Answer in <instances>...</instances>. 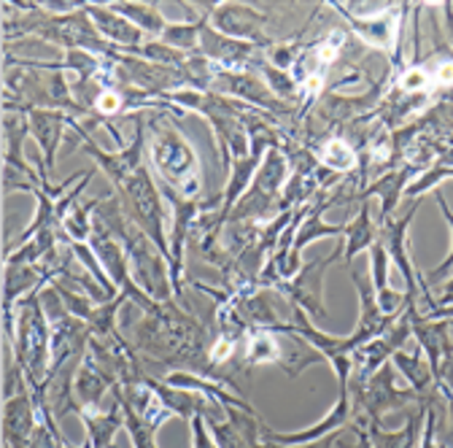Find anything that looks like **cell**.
Instances as JSON below:
<instances>
[{
	"label": "cell",
	"mask_w": 453,
	"mask_h": 448,
	"mask_svg": "<svg viewBox=\"0 0 453 448\" xmlns=\"http://www.w3.org/2000/svg\"><path fill=\"white\" fill-rule=\"evenodd\" d=\"M92 25L97 27V33L111 43V46H117L119 51H130V49H138L146 43V33L141 27H135L130 19H125L122 14L117 12H111L105 4H84Z\"/></svg>",
	"instance_id": "cell-11"
},
{
	"label": "cell",
	"mask_w": 453,
	"mask_h": 448,
	"mask_svg": "<svg viewBox=\"0 0 453 448\" xmlns=\"http://www.w3.org/2000/svg\"><path fill=\"white\" fill-rule=\"evenodd\" d=\"M22 108L30 122V135L38 141V146L43 151L46 171H51L57 162V149H60V141H63V130L71 127L73 117L65 114V111H57V108H35V105H22Z\"/></svg>",
	"instance_id": "cell-10"
},
{
	"label": "cell",
	"mask_w": 453,
	"mask_h": 448,
	"mask_svg": "<svg viewBox=\"0 0 453 448\" xmlns=\"http://www.w3.org/2000/svg\"><path fill=\"white\" fill-rule=\"evenodd\" d=\"M416 174H418V167H413V165L405 162V165H400V167H394V171L378 176L375 182H370L357 197H359V200L380 197V224H383L386 219L394 216V208L400 205V200L405 197V189L411 187V182L416 179Z\"/></svg>",
	"instance_id": "cell-14"
},
{
	"label": "cell",
	"mask_w": 453,
	"mask_h": 448,
	"mask_svg": "<svg viewBox=\"0 0 453 448\" xmlns=\"http://www.w3.org/2000/svg\"><path fill=\"white\" fill-rule=\"evenodd\" d=\"M81 424L87 427V445L89 448H111L117 432L125 427V411L119 400L113 398V406L108 411H79Z\"/></svg>",
	"instance_id": "cell-16"
},
{
	"label": "cell",
	"mask_w": 453,
	"mask_h": 448,
	"mask_svg": "<svg viewBox=\"0 0 453 448\" xmlns=\"http://www.w3.org/2000/svg\"><path fill=\"white\" fill-rule=\"evenodd\" d=\"M343 257V243H337V249L329 257H319L313 262H305L297 275L292 278H278L273 290L289 300V305L303 308L313 319H326L324 308V273L329 265H334Z\"/></svg>",
	"instance_id": "cell-4"
},
{
	"label": "cell",
	"mask_w": 453,
	"mask_h": 448,
	"mask_svg": "<svg viewBox=\"0 0 453 448\" xmlns=\"http://www.w3.org/2000/svg\"><path fill=\"white\" fill-rule=\"evenodd\" d=\"M346 432V429H343ZM343 432H334V435H326L321 440H313V443H303V445H280V443H270V440H262V448H334L340 435Z\"/></svg>",
	"instance_id": "cell-26"
},
{
	"label": "cell",
	"mask_w": 453,
	"mask_h": 448,
	"mask_svg": "<svg viewBox=\"0 0 453 448\" xmlns=\"http://www.w3.org/2000/svg\"><path fill=\"white\" fill-rule=\"evenodd\" d=\"M426 403L424 398L416 408H408L405 413V427L400 429H383V424H370L365 432L370 437L372 448H421V435L426 424Z\"/></svg>",
	"instance_id": "cell-13"
},
{
	"label": "cell",
	"mask_w": 453,
	"mask_h": 448,
	"mask_svg": "<svg viewBox=\"0 0 453 448\" xmlns=\"http://www.w3.org/2000/svg\"><path fill=\"white\" fill-rule=\"evenodd\" d=\"M117 197L122 200L127 219L135 228H141L151 238V243L170 259V246L165 233V197L146 165H141L122 187H117Z\"/></svg>",
	"instance_id": "cell-3"
},
{
	"label": "cell",
	"mask_w": 453,
	"mask_h": 448,
	"mask_svg": "<svg viewBox=\"0 0 453 448\" xmlns=\"http://www.w3.org/2000/svg\"><path fill=\"white\" fill-rule=\"evenodd\" d=\"M437 440H440L442 448H453V398L448 400V411H445V419H442V424H440Z\"/></svg>",
	"instance_id": "cell-27"
},
{
	"label": "cell",
	"mask_w": 453,
	"mask_h": 448,
	"mask_svg": "<svg viewBox=\"0 0 453 448\" xmlns=\"http://www.w3.org/2000/svg\"><path fill=\"white\" fill-rule=\"evenodd\" d=\"M71 130H76V135H79V149L84 151V154H89L95 162H97V167H103V174L108 176V182L113 184V189L117 187H122L138 167L143 165V149H146V117H138V125H135V138H133V143H127L125 149H117V151H105V149H100L89 135H87V130L81 127V125H76V120L71 122Z\"/></svg>",
	"instance_id": "cell-5"
},
{
	"label": "cell",
	"mask_w": 453,
	"mask_h": 448,
	"mask_svg": "<svg viewBox=\"0 0 453 448\" xmlns=\"http://www.w3.org/2000/svg\"><path fill=\"white\" fill-rule=\"evenodd\" d=\"M38 424V411L33 395L25 389L4 406V445L6 448H30L33 432Z\"/></svg>",
	"instance_id": "cell-12"
},
{
	"label": "cell",
	"mask_w": 453,
	"mask_h": 448,
	"mask_svg": "<svg viewBox=\"0 0 453 448\" xmlns=\"http://www.w3.org/2000/svg\"><path fill=\"white\" fill-rule=\"evenodd\" d=\"M270 17L259 12L251 4H213L211 9V25L238 41H249L257 46H273L275 41L265 33V25Z\"/></svg>",
	"instance_id": "cell-7"
},
{
	"label": "cell",
	"mask_w": 453,
	"mask_h": 448,
	"mask_svg": "<svg viewBox=\"0 0 453 448\" xmlns=\"http://www.w3.org/2000/svg\"><path fill=\"white\" fill-rule=\"evenodd\" d=\"M111 395L119 400V406H122V411H125V427H127V432H130L133 448H157V440H154V432H157V429H151V427L135 413V408L122 398V391H119L117 383H113Z\"/></svg>",
	"instance_id": "cell-23"
},
{
	"label": "cell",
	"mask_w": 453,
	"mask_h": 448,
	"mask_svg": "<svg viewBox=\"0 0 453 448\" xmlns=\"http://www.w3.org/2000/svg\"><path fill=\"white\" fill-rule=\"evenodd\" d=\"M221 411L226 419H219V411L205 419L216 448H262L265 424L257 419V413L238 406H224Z\"/></svg>",
	"instance_id": "cell-8"
},
{
	"label": "cell",
	"mask_w": 453,
	"mask_h": 448,
	"mask_svg": "<svg viewBox=\"0 0 453 448\" xmlns=\"http://www.w3.org/2000/svg\"><path fill=\"white\" fill-rule=\"evenodd\" d=\"M421 203H424V197L413 200V205L403 216H391L378 228V241L386 246L391 265L400 270V275L405 278V300H408V305L416 303V297H421L418 273H416L413 259L408 254V228H411V221L416 219V211L421 208Z\"/></svg>",
	"instance_id": "cell-6"
},
{
	"label": "cell",
	"mask_w": 453,
	"mask_h": 448,
	"mask_svg": "<svg viewBox=\"0 0 453 448\" xmlns=\"http://www.w3.org/2000/svg\"><path fill=\"white\" fill-rule=\"evenodd\" d=\"M349 275H351V282L359 292V319H357V329L349 335L351 344L359 349L375 338H380V335L400 319V313H383L380 305H378V295H375V287H372V278L357 273L354 267H349Z\"/></svg>",
	"instance_id": "cell-9"
},
{
	"label": "cell",
	"mask_w": 453,
	"mask_h": 448,
	"mask_svg": "<svg viewBox=\"0 0 453 448\" xmlns=\"http://www.w3.org/2000/svg\"><path fill=\"white\" fill-rule=\"evenodd\" d=\"M117 378H113L89 351L84 357V362L79 365L76 370V378H73V389H76V400L84 411H100L103 406V398L105 391L113 389Z\"/></svg>",
	"instance_id": "cell-15"
},
{
	"label": "cell",
	"mask_w": 453,
	"mask_h": 448,
	"mask_svg": "<svg viewBox=\"0 0 453 448\" xmlns=\"http://www.w3.org/2000/svg\"><path fill=\"white\" fill-rule=\"evenodd\" d=\"M205 17H208V14H205ZM205 17H200V19H187V22H173V25L167 22V27H165V33L159 35V41L167 43V46H173V49H179V51H184V54H195L197 46H200V30H203Z\"/></svg>",
	"instance_id": "cell-22"
},
{
	"label": "cell",
	"mask_w": 453,
	"mask_h": 448,
	"mask_svg": "<svg viewBox=\"0 0 453 448\" xmlns=\"http://www.w3.org/2000/svg\"><path fill=\"white\" fill-rule=\"evenodd\" d=\"M41 290L17 303V338L9 344L30 389L46 383L51 365V324L41 305Z\"/></svg>",
	"instance_id": "cell-2"
},
{
	"label": "cell",
	"mask_w": 453,
	"mask_h": 448,
	"mask_svg": "<svg viewBox=\"0 0 453 448\" xmlns=\"http://www.w3.org/2000/svg\"><path fill=\"white\" fill-rule=\"evenodd\" d=\"M313 151L329 174L346 176V174L359 171V149L343 135H326L324 141L313 146Z\"/></svg>",
	"instance_id": "cell-17"
},
{
	"label": "cell",
	"mask_w": 453,
	"mask_h": 448,
	"mask_svg": "<svg viewBox=\"0 0 453 448\" xmlns=\"http://www.w3.org/2000/svg\"><path fill=\"white\" fill-rule=\"evenodd\" d=\"M170 114H181V111H170ZM146 130H151L149 151L154 179L187 200H200V162L192 143L165 120V111L146 117Z\"/></svg>",
	"instance_id": "cell-1"
},
{
	"label": "cell",
	"mask_w": 453,
	"mask_h": 448,
	"mask_svg": "<svg viewBox=\"0 0 453 448\" xmlns=\"http://www.w3.org/2000/svg\"><path fill=\"white\" fill-rule=\"evenodd\" d=\"M329 9L340 12V17H343L351 30L365 41L370 43L372 49H391V41L396 43V38H391V14L400 9V6H394L388 14H380V17H370V19H362L357 14H351L343 4H329Z\"/></svg>",
	"instance_id": "cell-18"
},
{
	"label": "cell",
	"mask_w": 453,
	"mask_h": 448,
	"mask_svg": "<svg viewBox=\"0 0 453 448\" xmlns=\"http://www.w3.org/2000/svg\"><path fill=\"white\" fill-rule=\"evenodd\" d=\"M375 241H378V228H375L372 219H370V205H367V200H362L357 219L346 224V241H343V259H346V265L351 267L354 257H357L359 251L370 249Z\"/></svg>",
	"instance_id": "cell-20"
},
{
	"label": "cell",
	"mask_w": 453,
	"mask_h": 448,
	"mask_svg": "<svg viewBox=\"0 0 453 448\" xmlns=\"http://www.w3.org/2000/svg\"><path fill=\"white\" fill-rule=\"evenodd\" d=\"M111 12L122 14L125 19H130L135 27H141L146 35H162L167 22L159 14V6L154 4H105Z\"/></svg>",
	"instance_id": "cell-21"
},
{
	"label": "cell",
	"mask_w": 453,
	"mask_h": 448,
	"mask_svg": "<svg viewBox=\"0 0 453 448\" xmlns=\"http://www.w3.org/2000/svg\"><path fill=\"white\" fill-rule=\"evenodd\" d=\"M189 429H192V448H216V440L203 416H195L189 421Z\"/></svg>",
	"instance_id": "cell-25"
},
{
	"label": "cell",
	"mask_w": 453,
	"mask_h": 448,
	"mask_svg": "<svg viewBox=\"0 0 453 448\" xmlns=\"http://www.w3.org/2000/svg\"><path fill=\"white\" fill-rule=\"evenodd\" d=\"M394 367L405 375V381L411 383V389L416 391L418 398H429L432 391L437 389V381H434V373H432V365L426 359V354L416 346V351H396L391 357Z\"/></svg>",
	"instance_id": "cell-19"
},
{
	"label": "cell",
	"mask_w": 453,
	"mask_h": 448,
	"mask_svg": "<svg viewBox=\"0 0 453 448\" xmlns=\"http://www.w3.org/2000/svg\"><path fill=\"white\" fill-rule=\"evenodd\" d=\"M434 197H437V203H440V211H442V216H445V221H448L450 236H453V211L448 208L442 192H434ZM448 273H453V241H450V251H448V257L442 259V265H437V267L429 270L426 275H429V282H437V278H442V275H448Z\"/></svg>",
	"instance_id": "cell-24"
}]
</instances>
